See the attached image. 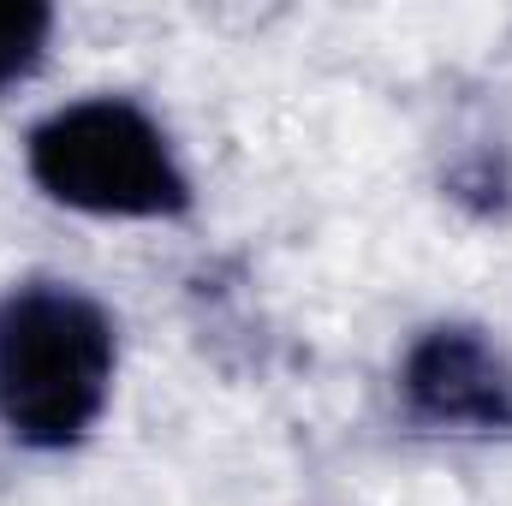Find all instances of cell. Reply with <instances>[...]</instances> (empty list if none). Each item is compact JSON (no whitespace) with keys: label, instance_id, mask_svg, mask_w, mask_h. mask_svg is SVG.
Instances as JSON below:
<instances>
[{"label":"cell","instance_id":"obj_1","mask_svg":"<svg viewBox=\"0 0 512 506\" xmlns=\"http://www.w3.org/2000/svg\"><path fill=\"white\" fill-rule=\"evenodd\" d=\"M120 364L114 316L72 280L0 292V429L18 447H78L108 411Z\"/></svg>","mask_w":512,"mask_h":506},{"label":"cell","instance_id":"obj_2","mask_svg":"<svg viewBox=\"0 0 512 506\" xmlns=\"http://www.w3.org/2000/svg\"><path fill=\"white\" fill-rule=\"evenodd\" d=\"M24 173L48 203L78 215L173 221L191 209V179L167 131L131 96H84L54 108L24 143Z\"/></svg>","mask_w":512,"mask_h":506},{"label":"cell","instance_id":"obj_3","mask_svg":"<svg viewBox=\"0 0 512 506\" xmlns=\"http://www.w3.org/2000/svg\"><path fill=\"white\" fill-rule=\"evenodd\" d=\"M399 393L423 423L441 429H512V370L477 328L459 322L411 340L399 364Z\"/></svg>","mask_w":512,"mask_h":506},{"label":"cell","instance_id":"obj_4","mask_svg":"<svg viewBox=\"0 0 512 506\" xmlns=\"http://www.w3.org/2000/svg\"><path fill=\"white\" fill-rule=\"evenodd\" d=\"M48 36H54V6H36V0H6L0 6V96L42 66Z\"/></svg>","mask_w":512,"mask_h":506}]
</instances>
